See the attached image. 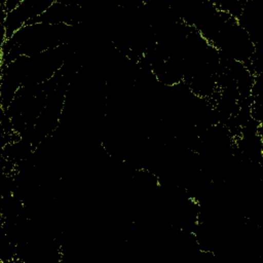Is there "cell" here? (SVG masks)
<instances>
[{
	"instance_id": "6da1fadb",
	"label": "cell",
	"mask_w": 263,
	"mask_h": 263,
	"mask_svg": "<svg viewBox=\"0 0 263 263\" xmlns=\"http://www.w3.org/2000/svg\"><path fill=\"white\" fill-rule=\"evenodd\" d=\"M72 26L51 25L36 22L26 25L10 38L3 41V64L18 57L36 55L67 43L72 35Z\"/></svg>"
}]
</instances>
